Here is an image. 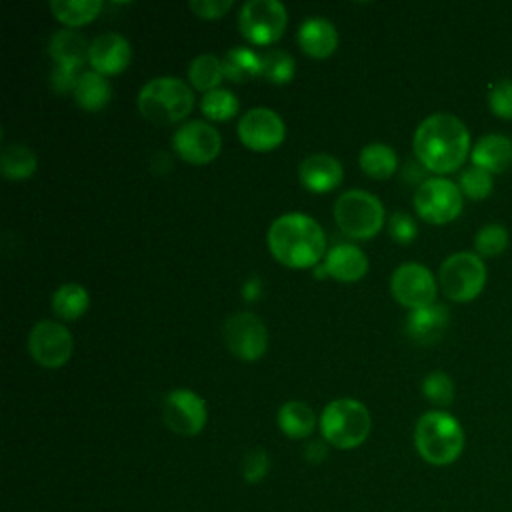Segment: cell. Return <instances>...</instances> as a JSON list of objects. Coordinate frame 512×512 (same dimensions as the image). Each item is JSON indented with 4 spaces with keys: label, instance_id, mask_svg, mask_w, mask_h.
Wrapping results in <instances>:
<instances>
[{
    "label": "cell",
    "instance_id": "obj_1",
    "mask_svg": "<svg viewBox=\"0 0 512 512\" xmlns=\"http://www.w3.org/2000/svg\"><path fill=\"white\" fill-rule=\"evenodd\" d=\"M414 154L418 162L436 174L454 172L470 154V134L466 124L448 112L424 118L414 132Z\"/></svg>",
    "mask_w": 512,
    "mask_h": 512
},
{
    "label": "cell",
    "instance_id": "obj_2",
    "mask_svg": "<svg viewBox=\"0 0 512 512\" xmlns=\"http://www.w3.org/2000/svg\"><path fill=\"white\" fill-rule=\"evenodd\" d=\"M266 242L270 254L290 268H310L326 256L322 226L302 212L278 216L268 228Z\"/></svg>",
    "mask_w": 512,
    "mask_h": 512
},
{
    "label": "cell",
    "instance_id": "obj_3",
    "mask_svg": "<svg viewBox=\"0 0 512 512\" xmlns=\"http://www.w3.org/2000/svg\"><path fill=\"white\" fill-rule=\"evenodd\" d=\"M414 444L418 454L434 466H446L458 460L464 450V430L460 422L444 412H424L414 428Z\"/></svg>",
    "mask_w": 512,
    "mask_h": 512
},
{
    "label": "cell",
    "instance_id": "obj_4",
    "mask_svg": "<svg viewBox=\"0 0 512 512\" xmlns=\"http://www.w3.org/2000/svg\"><path fill=\"white\" fill-rule=\"evenodd\" d=\"M192 106V88L176 76L152 78L138 92V110L154 124L178 122L188 116Z\"/></svg>",
    "mask_w": 512,
    "mask_h": 512
},
{
    "label": "cell",
    "instance_id": "obj_5",
    "mask_svg": "<svg viewBox=\"0 0 512 512\" xmlns=\"http://www.w3.org/2000/svg\"><path fill=\"white\" fill-rule=\"evenodd\" d=\"M372 428L368 408L354 398H336L322 410L320 432L322 438L342 450L360 446Z\"/></svg>",
    "mask_w": 512,
    "mask_h": 512
},
{
    "label": "cell",
    "instance_id": "obj_6",
    "mask_svg": "<svg viewBox=\"0 0 512 512\" xmlns=\"http://www.w3.org/2000/svg\"><path fill=\"white\" fill-rule=\"evenodd\" d=\"M334 220L350 238H372L382 230L384 206L366 190H346L334 202Z\"/></svg>",
    "mask_w": 512,
    "mask_h": 512
},
{
    "label": "cell",
    "instance_id": "obj_7",
    "mask_svg": "<svg viewBox=\"0 0 512 512\" xmlns=\"http://www.w3.org/2000/svg\"><path fill=\"white\" fill-rule=\"evenodd\" d=\"M440 290L454 302L474 300L486 284V266L476 252H454L438 270Z\"/></svg>",
    "mask_w": 512,
    "mask_h": 512
},
{
    "label": "cell",
    "instance_id": "obj_8",
    "mask_svg": "<svg viewBox=\"0 0 512 512\" xmlns=\"http://www.w3.org/2000/svg\"><path fill=\"white\" fill-rule=\"evenodd\" d=\"M414 208L430 224H448L462 212V192L448 178H426L414 192Z\"/></svg>",
    "mask_w": 512,
    "mask_h": 512
},
{
    "label": "cell",
    "instance_id": "obj_9",
    "mask_svg": "<svg viewBox=\"0 0 512 512\" xmlns=\"http://www.w3.org/2000/svg\"><path fill=\"white\" fill-rule=\"evenodd\" d=\"M288 22L286 6L278 0H248L242 4L238 14L240 32L252 44L276 42Z\"/></svg>",
    "mask_w": 512,
    "mask_h": 512
},
{
    "label": "cell",
    "instance_id": "obj_10",
    "mask_svg": "<svg viewBox=\"0 0 512 512\" xmlns=\"http://www.w3.org/2000/svg\"><path fill=\"white\" fill-rule=\"evenodd\" d=\"M390 290L398 304L410 310H418L434 304L438 286L432 272L426 266L406 262L392 272Z\"/></svg>",
    "mask_w": 512,
    "mask_h": 512
},
{
    "label": "cell",
    "instance_id": "obj_11",
    "mask_svg": "<svg viewBox=\"0 0 512 512\" xmlns=\"http://www.w3.org/2000/svg\"><path fill=\"white\" fill-rule=\"evenodd\" d=\"M224 342L236 358L252 362L264 356L268 330L254 312H236L224 324Z\"/></svg>",
    "mask_w": 512,
    "mask_h": 512
},
{
    "label": "cell",
    "instance_id": "obj_12",
    "mask_svg": "<svg viewBox=\"0 0 512 512\" xmlns=\"http://www.w3.org/2000/svg\"><path fill=\"white\" fill-rule=\"evenodd\" d=\"M206 402L188 388H176L164 396L162 420L180 436H196L206 426Z\"/></svg>",
    "mask_w": 512,
    "mask_h": 512
},
{
    "label": "cell",
    "instance_id": "obj_13",
    "mask_svg": "<svg viewBox=\"0 0 512 512\" xmlns=\"http://www.w3.org/2000/svg\"><path fill=\"white\" fill-rule=\"evenodd\" d=\"M70 330L54 320H40L28 334V352L44 368H60L72 354Z\"/></svg>",
    "mask_w": 512,
    "mask_h": 512
},
{
    "label": "cell",
    "instance_id": "obj_14",
    "mask_svg": "<svg viewBox=\"0 0 512 512\" xmlns=\"http://www.w3.org/2000/svg\"><path fill=\"white\" fill-rule=\"evenodd\" d=\"M286 136L284 120L272 108L256 106L242 114L238 122V138L240 142L256 152L274 150L282 144Z\"/></svg>",
    "mask_w": 512,
    "mask_h": 512
},
{
    "label": "cell",
    "instance_id": "obj_15",
    "mask_svg": "<svg viewBox=\"0 0 512 512\" xmlns=\"http://www.w3.org/2000/svg\"><path fill=\"white\" fill-rule=\"evenodd\" d=\"M172 144L182 160L190 164H208L218 156L222 138L212 124L204 120H190L174 132Z\"/></svg>",
    "mask_w": 512,
    "mask_h": 512
},
{
    "label": "cell",
    "instance_id": "obj_16",
    "mask_svg": "<svg viewBox=\"0 0 512 512\" xmlns=\"http://www.w3.org/2000/svg\"><path fill=\"white\" fill-rule=\"evenodd\" d=\"M368 272V258L366 254L348 242L332 246L326 256L324 264L316 268V276H332L340 282H354L360 280Z\"/></svg>",
    "mask_w": 512,
    "mask_h": 512
},
{
    "label": "cell",
    "instance_id": "obj_17",
    "mask_svg": "<svg viewBox=\"0 0 512 512\" xmlns=\"http://www.w3.org/2000/svg\"><path fill=\"white\" fill-rule=\"evenodd\" d=\"M132 58L130 42L116 32H104L90 42V64L100 74L122 72Z\"/></svg>",
    "mask_w": 512,
    "mask_h": 512
},
{
    "label": "cell",
    "instance_id": "obj_18",
    "mask_svg": "<svg viewBox=\"0 0 512 512\" xmlns=\"http://www.w3.org/2000/svg\"><path fill=\"white\" fill-rule=\"evenodd\" d=\"M344 168L338 158L316 152L306 156L298 166V178L304 188L312 192H328L342 182Z\"/></svg>",
    "mask_w": 512,
    "mask_h": 512
},
{
    "label": "cell",
    "instance_id": "obj_19",
    "mask_svg": "<svg viewBox=\"0 0 512 512\" xmlns=\"http://www.w3.org/2000/svg\"><path fill=\"white\" fill-rule=\"evenodd\" d=\"M298 44L306 54L314 58H326L338 46V30L330 20L322 16H310L298 28Z\"/></svg>",
    "mask_w": 512,
    "mask_h": 512
},
{
    "label": "cell",
    "instance_id": "obj_20",
    "mask_svg": "<svg viewBox=\"0 0 512 512\" xmlns=\"http://www.w3.org/2000/svg\"><path fill=\"white\" fill-rule=\"evenodd\" d=\"M450 322V314L446 306L432 304L426 308L412 310L406 318V332L412 340L420 344H432L442 338Z\"/></svg>",
    "mask_w": 512,
    "mask_h": 512
},
{
    "label": "cell",
    "instance_id": "obj_21",
    "mask_svg": "<svg viewBox=\"0 0 512 512\" xmlns=\"http://www.w3.org/2000/svg\"><path fill=\"white\" fill-rule=\"evenodd\" d=\"M512 164V140L504 134H486L472 148V166L500 174Z\"/></svg>",
    "mask_w": 512,
    "mask_h": 512
},
{
    "label": "cell",
    "instance_id": "obj_22",
    "mask_svg": "<svg viewBox=\"0 0 512 512\" xmlns=\"http://www.w3.org/2000/svg\"><path fill=\"white\" fill-rule=\"evenodd\" d=\"M48 52L56 64H68V66L80 68L84 60L90 58V44L84 38V34L72 28H64V30H56L50 36Z\"/></svg>",
    "mask_w": 512,
    "mask_h": 512
},
{
    "label": "cell",
    "instance_id": "obj_23",
    "mask_svg": "<svg viewBox=\"0 0 512 512\" xmlns=\"http://www.w3.org/2000/svg\"><path fill=\"white\" fill-rule=\"evenodd\" d=\"M72 96L82 110L96 112L110 102L112 88H110V82L104 78V74L96 70H88V72H82Z\"/></svg>",
    "mask_w": 512,
    "mask_h": 512
},
{
    "label": "cell",
    "instance_id": "obj_24",
    "mask_svg": "<svg viewBox=\"0 0 512 512\" xmlns=\"http://www.w3.org/2000/svg\"><path fill=\"white\" fill-rule=\"evenodd\" d=\"M278 426L288 438L302 440L314 432L316 414L308 404L300 400H288L278 410Z\"/></svg>",
    "mask_w": 512,
    "mask_h": 512
},
{
    "label": "cell",
    "instance_id": "obj_25",
    "mask_svg": "<svg viewBox=\"0 0 512 512\" xmlns=\"http://www.w3.org/2000/svg\"><path fill=\"white\" fill-rule=\"evenodd\" d=\"M36 166V152L26 144H6L0 152V172L8 180H26L36 172Z\"/></svg>",
    "mask_w": 512,
    "mask_h": 512
},
{
    "label": "cell",
    "instance_id": "obj_26",
    "mask_svg": "<svg viewBox=\"0 0 512 512\" xmlns=\"http://www.w3.org/2000/svg\"><path fill=\"white\" fill-rule=\"evenodd\" d=\"M358 162H360V168L370 178L382 180V178H388V176L394 174V170L398 166V156H396V152L388 144L372 142V144H366L360 150Z\"/></svg>",
    "mask_w": 512,
    "mask_h": 512
},
{
    "label": "cell",
    "instance_id": "obj_27",
    "mask_svg": "<svg viewBox=\"0 0 512 512\" xmlns=\"http://www.w3.org/2000/svg\"><path fill=\"white\" fill-rule=\"evenodd\" d=\"M90 304V296L82 284L68 282L56 288L52 294V310L62 320H76L80 318Z\"/></svg>",
    "mask_w": 512,
    "mask_h": 512
},
{
    "label": "cell",
    "instance_id": "obj_28",
    "mask_svg": "<svg viewBox=\"0 0 512 512\" xmlns=\"http://www.w3.org/2000/svg\"><path fill=\"white\" fill-rule=\"evenodd\" d=\"M222 68L228 80L246 82L260 74V54L246 46H234L224 54Z\"/></svg>",
    "mask_w": 512,
    "mask_h": 512
},
{
    "label": "cell",
    "instance_id": "obj_29",
    "mask_svg": "<svg viewBox=\"0 0 512 512\" xmlns=\"http://www.w3.org/2000/svg\"><path fill=\"white\" fill-rule=\"evenodd\" d=\"M224 78L222 60L214 54H200L196 56L188 66V80L196 90H202L204 94L210 90H216L218 84Z\"/></svg>",
    "mask_w": 512,
    "mask_h": 512
},
{
    "label": "cell",
    "instance_id": "obj_30",
    "mask_svg": "<svg viewBox=\"0 0 512 512\" xmlns=\"http://www.w3.org/2000/svg\"><path fill=\"white\" fill-rule=\"evenodd\" d=\"M50 10L56 16V20L68 24V26H80L92 22L100 10V0H52Z\"/></svg>",
    "mask_w": 512,
    "mask_h": 512
},
{
    "label": "cell",
    "instance_id": "obj_31",
    "mask_svg": "<svg viewBox=\"0 0 512 512\" xmlns=\"http://www.w3.org/2000/svg\"><path fill=\"white\" fill-rule=\"evenodd\" d=\"M294 70V58L280 48H270L260 54V76H264L268 82L286 84L292 80Z\"/></svg>",
    "mask_w": 512,
    "mask_h": 512
},
{
    "label": "cell",
    "instance_id": "obj_32",
    "mask_svg": "<svg viewBox=\"0 0 512 512\" xmlns=\"http://www.w3.org/2000/svg\"><path fill=\"white\" fill-rule=\"evenodd\" d=\"M510 236L502 224H486L474 236V250L482 258H496L508 248Z\"/></svg>",
    "mask_w": 512,
    "mask_h": 512
},
{
    "label": "cell",
    "instance_id": "obj_33",
    "mask_svg": "<svg viewBox=\"0 0 512 512\" xmlns=\"http://www.w3.org/2000/svg\"><path fill=\"white\" fill-rule=\"evenodd\" d=\"M200 108L210 120H228L238 112V98L228 88H216L202 96Z\"/></svg>",
    "mask_w": 512,
    "mask_h": 512
},
{
    "label": "cell",
    "instance_id": "obj_34",
    "mask_svg": "<svg viewBox=\"0 0 512 512\" xmlns=\"http://www.w3.org/2000/svg\"><path fill=\"white\" fill-rule=\"evenodd\" d=\"M458 188H460L462 196H466L470 200H484L492 194L494 180H492L490 172H486L478 166H470L460 174Z\"/></svg>",
    "mask_w": 512,
    "mask_h": 512
},
{
    "label": "cell",
    "instance_id": "obj_35",
    "mask_svg": "<svg viewBox=\"0 0 512 512\" xmlns=\"http://www.w3.org/2000/svg\"><path fill=\"white\" fill-rule=\"evenodd\" d=\"M422 394L436 406H448L454 400V382L446 372L434 370L422 380Z\"/></svg>",
    "mask_w": 512,
    "mask_h": 512
},
{
    "label": "cell",
    "instance_id": "obj_36",
    "mask_svg": "<svg viewBox=\"0 0 512 512\" xmlns=\"http://www.w3.org/2000/svg\"><path fill=\"white\" fill-rule=\"evenodd\" d=\"M488 106L494 116L512 120V78H500L488 88Z\"/></svg>",
    "mask_w": 512,
    "mask_h": 512
},
{
    "label": "cell",
    "instance_id": "obj_37",
    "mask_svg": "<svg viewBox=\"0 0 512 512\" xmlns=\"http://www.w3.org/2000/svg\"><path fill=\"white\" fill-rule=\"evenodd\" d=\"M268 468H270V458L266 454L264 448L256 446V448H250L246 454H244V460H242V476L248 484H256L260 482L266 474H268Z\"/></svg>",
    "mask_w": 512,
    "mask_h": 512
},
{
    "label": "cell",
    "instance_id": "obj_38",
    "mask_svg": "<svg viewBox=\"0 0 512 512\" xmlns=\"http://www.w3.org/2000/svg\"><path fill=\"white\" fill-rule=\"evenodd\" d=\"M80 76L82 74H80L78 66L56 64L50 74V84H52L54 92H58V94H74Z\"/></svg>",
    "mask_w": 512,
    "mask_h": 512
},
{
    "label": "cell",
    "instance_id": "obj_39",
    "mask_svg": "<svg viewBox=\"0 0 512 512\" xmlns=\"http://www.w3.org/2000/svg\"><path fill=\"white\" fill-rule=\"evenodd\" d=\"M388 232L390 236L400 242V244H408L416 238L418 234V226L414 222V218L406 212H394L388 220Z\"/></svg>",
    "mask_w": 512,
    "mask_h": 512
},
{
    "label": "cell",
    "instance_id": "obj_40",
    "mask_svg": "<svg viewBox=\"0 0 512 512\" xmlns=\"http://www.w3.org/2000/svg\"><path fill=\"white\" fill-rule=\"evenodd\" d=\"M234 6L232 0H192L188 8L200 18H220Z\"/></svg>",
    "mask_w": 512,
    "mask_h": 512
},
{
    "label": "cell",
    "instance_id": "obj_41",
    "mask_svg": "<svg viewBox=\"0 0 512 512\" xmlns=\"http://www.w3.org/2000/svg\"><path fill=\"white\" fill-rule=\"evenodd\" d=\"M326 456H328V446H326V442L312 440V442H308L306 448H304V458H306L308 462H312V464L324 462Z\"/></svg>",
    "mask_w": 512,
    "mask_h": 512
}]
</instances>
